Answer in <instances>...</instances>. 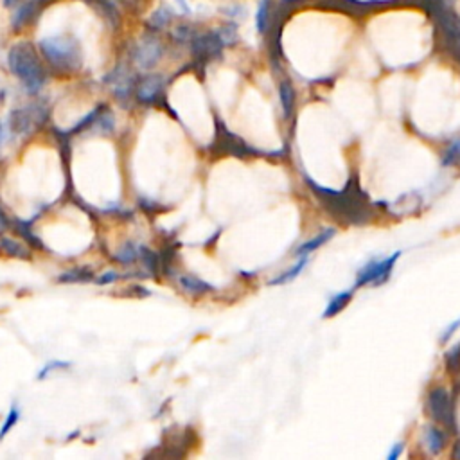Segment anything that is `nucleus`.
<instances>
[{
	"label": "nucleus",
	"instance_id": "nucleus-16",
	"mask_svg": "<svg viewBox=\"0 0 460 460\" xmlns=\"http://www.w3.org/2000/svg\"><path fill=\"white\" fill-rule=\"evenodd\" d=\"M60 282H67V284H78V282H90L94 281V272L86 266H76L72 270H67L58 277Z\"/></svg>",
	"mask_w": 460,
	"mask_h": 460
},
{
	"label": "nucleus",
	"instance_id": "nucleus-2",
	"mask_svg": "<svg viewBox=\"0 0 460 460\" xmlns=\"http://www.w3.org/2000/svg\"><path fill=\"white\" fill-rule=\"evenodd\" d=\"M8 67L15 78L20 79L29 94H37L47 81V72L38 58L37 49L29 41H18L9 49Z\"/></svg>",
	"mask_w": 460,
	"mask_h": 460
},
{
	"label": "nucleus",
	"instance_id": "nucleus-33",
	"mask_svg": "<svg viewBox=\"0 0 460 460\" xmlns=\"http://www.w3.org/2000/svg\"><path fill=\"white\" fill-rule=\"evenodd\" d=\"M459 327H460V318H459V320H455V322H453L452 326H449L448 329L444 331V333H442V336H440V342H442V343H446V342H448V340L452 339V336H453V334H455V331L459 329Z\"/></svg>",
	"mask_w": 460,
	"mask_h": 460
},
{
	"label": "nucleus",
	"instance_id": "nucleus-18",
	"mask_svg": "<svg viewBox=\"0 0 460 460\" xmlns=\"http://www.w3.org/2000/svg\"><path fill=\"white\" fill-rule=\"evenodd\" d=\"M350 298H353V289H349V291H342V294H339V295H334V297L327 302V308H326V311H324V318H333V317H336V315L342 313L347 305H349Z\"/></svg>",
	"mask_w": 460,
	"mask_h": 460
},
{
	"label": "nucleus",
	"instance_id": "nucleus-6",
	"mask_svg": "<svg viewBox=\"0 0 460 460\" xmlns=\"http://www.w3.org/2000/svg\"><path fill=\"white\" fill-rule=\"evenodd\" d=\"M164 47L160 40L153 34H146L140 38L131 49V60L140 70H151L162 60Z\"/></svg>",
	"mask_w": 460,
	"mask_h": 460
},
{
	"label": "nucleus",
	"instance_id": "nucleus-8",
	"mask_svg": "<svg viewBox=\"0 0 460 460\" xmlns=\"http://www.w3.org/2000/svg\"><path fill=\"white\" fill-rule=\"evenodd\" d=\"M192 56L196 58L202 63H207V61L214 60L221 54L223 51V41H221L218 31H211V33L204 34H196L192 38Z\"/></svg>",
	"mask_w": 460,
	"mask_h": 460
},
{
	"label": "nucleus",
	"instance_id": "nucleus-14",
	"mask_svg": "<svg viewBox=\"0 0 460 460\" xmlns=\"http://www.w3.org/2000/svg\"><path fill=\"white\" fill-rule=\"evenodd\" d=\"M334 234H336V230H334V228H324V230H322V232H318L317 236L313 237V239L298 244L297 250H295V256L301 257V256H308V254L315 252L317 249H320L322 244H326L327 241L333 239Z\"/></svg>",
	"mask_w": 460,
	"mask_h": 460
},
{
	"label": "nucleus",
	"instance_id": "nucleus-38",
	"mask_svg": "<svg viewBox=\"0 0 460 460\" xmlns=\"http://www.w3.org/2000/svg\"><path fill=\"white\" fill-rule=\"evenodd\" d=\"M2 130H4V128H2V122H0V143H2Z\"/></svg>",
	"mask_w": 460,
	"mask_h": 460
},
{
	"label": "nucleus",
	"instance_id": "nucleus-24",
	"mask_svg": "<svg viewBox=\"0 0 460 460\" xmlns=\"http://www.w3.org/2000/svg\"><path fill=\"white\" fill-rule=\"evenodd\" d=\"M103 110H105V106H98V108H96V110H92L90 112V114H86L85 117L81 119V121L78 122V124H76V126H72L70 128V133H79V131H83L85 130V128H90L92 126V124H96V121H98V117L99 115L103 114Z\"/></svg>",
	"mask_w": 460,
	"mask_h": 460
},
{
	"label": "nucleus",
	"instance_id": "nucleus-7",
	"mask_svg": "<svg viewBox=\"0 0 460 460\" xmlns=\"http://www.w3.org/2000/svg\"><path fill=\"white\" fill-rule=\"evenodd\" d=\"M45 119V110L40 106H29V108H17L8 117V128L15 135H27L33 131L34 122H41Z\"/></svg>",
	"mask_w": 460,
	"mask_h": 460
},
{
	"label": "nucleus",
	"instance_id": "nucleus-10",
	"mask_svg": "<svg viewBox=\"0 0 460 460\" xmlns=\"http://www.w3.org/2000/svg\"><path fill=\"white\" fill-rule=\"evenodd\" d=\"M164 88V78L160 74H150L144 79H140L139 85L135 86V98L143 105L155 103Z\"/></svg>",
	"mask_w": 460,
	"mask_h": 460
},
{
	"label": "nucleus",
	"instance_id": "nucleus-22",
	"mask_svg": "<svg viewBox=\"0 0 460 460\" xmlns=\"http://www.w3.org/2000/svg\"><path fill=\"white\" fill-rule=\"evenodd\" d=\"M440 164H442V167L460 166V139L452 140L448 144V147L444 150L442 157H440Z\"/></svg>",
	"mask_w": 460,
	"mask_h": 460
},
{
	"label": "nucleus",
	"instance_id": "nucleus-37",
	"mask_svg": "<svg viewBox=\"0 0 460 460\" xmlns=\"http://www.w3.org/2000/svg\"><path fill=\"white\" fill-rule=\"evenodd\" d=\"M13 2H15V0H4V6H6V8H8V6H11Z\"/></svg>",
	"mask_w": 460,
	"mask_h": 460
},
{
	"label": "nucleus",
	"instance_id": "nucleus-5",
	"mask_svg": "<svg viewBox=\"0 0 460 460\" xmlns=\"http://www.w3.org/2000/svg\"><path fill=\"white\" fill-rule=\"evenodd\" d=\"M426 410L435 423L455 432V405L453 397L444 387H435L428 392Z\"/></svg>",
	"mask_w": 460,
	"mask_h": 460
},
{
	"label": "nucleus",
	"instance_id": "nucleus-20",
	"mask_svg": "<svg viewBox=\"0 0 460 460\" xmlns=\"http://www.w3.org/2000/svg\"><path fill=\"white\" fill-rule=\"evenodd\" d=\"M178 284L182 286V289H185V291H189V294L192 295L207 294V291H211V289L214 288L212 284L202 281L200 277H195V275H182V277L178 279Z\"/></svg>",
	"mask_w": 460,
	"mask_h": 460
},
{
	"label": "nucleus",
	"instance_id": "nucleus-26",
	"mask_svg": "<svg viewBox=\"0 0 460 460\" xmlns=\"http://www.w3.org/2000/svg\"><path fill=\"white\" fill-rule=\"evenodd\" d=\"M171 20V9L169 8H160L159 11H155L150 17V27L153 29H162L166 27Z\"/></svg>",
	"mask_w": 460,
	"mask_h": 460
},
{
	"label": "nucleus",
	"instance_id": "nucleus-36",
	"mask_svg": "<svg viewBox=\"0 0 460 460\" xmlns=\"http://www.w3.org/2000/svg\"><path fill=\"white\" fill-rule=\"evenodd\" d=\"M0 225H2V227H8V218L4 216V212L0 211Z\"/></svg>",
	"mask_w": 460,
	"mask_h": 460
},
{
	"label": "nucleus",
	"instance_id": "nucleus-21",
	"mask_svg": "<svg viewBox=\"0 0 460 460\" xmlns=\"http://www.w3.org/2000/svg\"><path fill=\"white\" fill-rule=\"evenodd\" d=\"M140 252H143V244L139 243H124L115 254V261L121 265H131L137 259H140Z\"/></svg>",
	"mask_w": 460,
	"mask_h": 460
},
{
	"label": "nucleus",
	"instance_id": "nucleus-15",
	"mask_svg": "<svg viewBox=\"0 0 460 460\" xmlns=\"http://www.w3.org/2000/svg\"><path fill=\"white\" fill-rule=\"evenodd\" d=\"M0 252L8 257H15V259H31V252L25 249V244L8 236L0 239Z\"/></svg>",
	"mask_w": 460,
	"mask_h": 460
},
{
	"label": "nucleus",
	"instance_id": "nucleus-9",
	"mask_svg": "<svg viewBox=\"0 0 460 460\" xmlns=\"http://www.w3.org/2000/svg\"><path fill=\"white\" fill-rule=\"evenodd\" d=\"M105 83L110 86L112 92L115 94V98H117L121 103L128 101V98L131 96L135 86V79L126 65L115 67V69L105 78Z\"/></svg>",
	"mask_w": 460,
	"mask_h": 460
},
{
	"label": "nucleus",
	"instance_id": "nucleus-30",
	"mask_svg": "<svg viewBox=\"0 0 460 460\" xmlns=\"http://www.w3.org/2000/svg\"><path fill=\"white\" fill-rule=\"evenodd\" d=\"M218 34H220L225 47H227V45H234L237 41V29L234 27V25H227V27L218 29Z\"/></svg>",
	"mask_w": 460,
	"mask_h": 460
},
{
	"label": "nucleus",
	"instance_id": "nucleus-4",
	"mask_svg": "<svg viewBox=\"0 0 460 460\" xmlns=\"http://www.w3.org/2000/svg\"><path fill=\"white\" fill-rule=\"evenodd\" d=\"M401 257V252H394L390 257L385 259H372L369 261L358 273H356V281L353 289L363 288V286H383L390 279L392 270H394L395 263Z\"/></svg>",
	"mask_w": 460,
	"mask_h": 460
},
{
	"label": "nucleus",
	"instance_id": "nucleus-31",
	"mask_svg": "<svg viewBox=\"0 0 460 460\" xmlns=\"http://www.w3.org/2000/svg\"><path fill=\"white\" fill-rule=\"evenodd\" d=\"M196 34L192 33V29L189 27V25H178V27L173 31V38H175L176 41H180V44H185V41L191 40L195 38Z\"/></svg>",
	"mask_w": 460,
	"mask_h": 460
},
{
	"label": "nucleus",
	"instance_id": "nucleus-3",
	"mask_svg": "<svg viewBox=\"0 0 460 460\" xmlns=\"http://www.w3.org/2000/svg\"><path fill=\"white\" fill-rule=\"evenodd\" d=\"M38 47L45 60L61 72H74V70L81 69V45L70 34L45 37L38 41Z\"/></svg>",
	"mask_w": 460,
	"mask_h": 460
},
{
	"label": "nucleus",
	"instance_id": "nucleus-1",
	"mask_svg": "<svg viewBox=\"0 0 460 460\" xmlns=\"http://www.w3.org/2000/svg\"><path fill=\"white\" fill-rule=\"evenodd\" d=\"M305 183L317 196L318 204L324 207V211L340 223L350 227H365L374 220V205L362 189L356 175H350L342 191L322 188L320 183L311 180L310 176H305Z\"/></svg>",
	"mask_w": 460,
	"mask_h": 460
},
{
	"label": "nucleus",
	"instance_id": "nucleus-32",
	"mask_svg": "<svg viewBox=\"0 0 460 460\" xmlns=\"http://www.w3.org/2000/svg\"><path fill=\"white\" fill-rule=\"evenodd\" d=\"M117 279H119L117 272H105L98 277V284H112V282H115Z\"/></svg>",
	"mask_w": 460,
	"mask_h": 460
},
{
	"label": "nucleus",
	"instance_id": "nucleus-27",
	"mask_svg": "<svg viewBox=\"0 0 460 460\" xmlns=\"http://www.w3.org/2000/svg\"><path fill=\"white\" fill-rule=\"evenodd\" d=\"M70 365H72V363H70V362H63V360H51V362L47 363V365L41 367V371L38 372L37 378L38 379H45V378H47V376L53 374V372L65 371V369H69Z\"/></svg>",
	"mask_w": 460,
	"mask_h": 460
},
{
	"label": "nucleus",
	"instance_id": "nucleus-11",
	"mask_svg": "<svg viewBox=\"0 0 460 460\" xmlns=\"http://www.w3.org/2000/svg\"><path fill=\"white\" fill-rule=\"evenodd\" d=\"M218 137H220L221 140V150H223V153H227V155L250 157L257 153L254 147H250L249 144L244 143V140H241L236 133L228 131L225 126L221 128V130H218Z\"/></svg>",
	"mask_w": 460,
	"mask_h": 460
},
{
	"label": "nucleus",
	"instance_id": "nucleus-34",
	"mask_svg": "<svg viewBox=\"0 0 460 460\" xmlns=\"http://www.w3.org/2000/svg\"><path fill=\"white\" fill-rule=\"evenodd\" d=\"M403 449H405V442L394 444V448H392L390 453H388V460H395V459H397V456H400L401 453H403Z\"/></svg>",
	"mask_w": 460,
	"mask_h": 460
},
{
	"label": "nucleus",
	"instance_id": "nucleus-28",
	"mask_svg": "<svg viewBox=\"0 0 460 460\" xmlns=\"http://www.w3.org/2000/svg\"><path fill=\"white\" fill-rule=\"evenodd\" d=\"M18 419H20V410H18V408L13 405L11 410H9V414L6 416L4 423H2V426H0V439H4V437L11 432L13 426L18 423Z\"/></svg>",
	"mask_w": 460,
	"mask_h": 460
},
{
	"label": "nucleus",
	"instance_id": "nucleus-12",
	"mask_svg": "<svg viewBox=\"0 0 460 460\" xmlns=\"http://www.w3.org/2000/svg\"><path fill=\"white\" fill-rule=\"evenodd\" d=\"M446 439H448V437L444 435V432L440 430V428L432 426V424H428V426L424 428L423 442L424 446H426L428 452L432 453V455H439V453L442 452L444 446H446Z\"/></svg>",
	"mask_w": 460,
	"mask_h": 460
},
{
	"label": "nucleus",
	"instance_id": "nucleus-23",
	"mask_svg": "<svg viewBox=\"0 0 460 460\" xmlns=\"http://www.w3.org/2000/svg\"><path fill=\"white\" fill-rule=\"evenodd\" d=\"M444 365L448 369V372L452 376L460 374V342L456 346H453L452 349L446 350L444 355Z\"/></svg>",
	"mask_w": 460,
	"mask_h": 460
},
{
	"label": "nucleus",
	"instance_id": "nucleus-35",
	"mask_svg": "<svg viewBox=\"0 0 460 460\" xmlns=\"http://www.w3.org/2000/svg\"><path fill=\"white\" fill-rule=\"evenodd\" d=\"M452 456H453V459H459L460 460V440L455 444V446H453Z\"/></svg>",
	"mask_w": 460,
	"mask_h": 460
},
{
	"label": "nucleus",
	"instance_id": "nucleus-29",
	"mask_svg": "<svg viewBox=\"0 0 460 460\" xmlns=\"http://www.w3.org/2000/svg\"><path fill=\"white\" fill-rule=\"evenodd\" d=\"M270 0H261L259 9H257V31L265 33L266 25H268V11H270Z\"/></svg>",
	"mask_w": 460,
	"mask_h": 460
},
{
	"label": "nucleus",
	"instance_id": "nucleus-19",
	"mask_svg": "<svg viewBox=\"0 0 460 460\" xmlns=\"http://www.w3.org/2000/svg\"><path fill=\"white\" fill-rule=\"evenodd\" d=\"M279 99H281L282 112H284V117L289 119L294 115L295 110V90L289 81H282L279 85Z\"/></svg>",
	"mask_w": 460,
	"mask_h": 460
},
{
	"label": "nucleus",
	"instance_id": "nucleus-13",
	"mask_svg": "<svg viewBox=\"0 0 460 460\" xmlns=\"http://www.w3.org/2000/svg\"><path fill=\"white\" fill-rule=\"evenodd\" d=\"M41 9V0H27L20 8L17 9V13L13 15V27L22 29L33 20L34 15Z\"/></svg>",
	"mask_w": 460,
	"mask_h": 460
},
{
	"label": "nucleus",
	"instance_id": "nucleus-25",
	"mask_svg": "<svg viewBox=\"0 0 460 460\" xmlns=\"http://www.w3.org/2000/svg\"><path fill=\"white\" fill-rule=\"evenodd\" d=\"M140 261L144 263V266H146L147 272H151V273L159 272V265H160L159 254L153 252V250H150L147 247H144V244H143V252H140Z\"/></svg>",
	"mask_w": 460,
	"mask_h": 460
},
{
	"label": "nucleus",
	"instance_id": "nucleus-17",
	"mask_svg": "<svg viewBox=\"0 0 460 460\" xmlns=\"http://www.w3.org/2000/svg\"><path fill=\"white\" fill-rule=\"evenodd\" d=\"M308 263H310L308 256H301V259H298L297 263L291 266V268L286 270V272H282V273H279L275 279H272V281H270V286H281V284H288V282H291L294 279H297L298 275H301L302 270L308 266Z\"/></svg>",
	"mask_w": 460,
	"mask_h": 460
}]
</instances>
